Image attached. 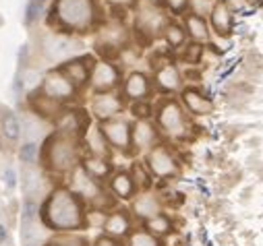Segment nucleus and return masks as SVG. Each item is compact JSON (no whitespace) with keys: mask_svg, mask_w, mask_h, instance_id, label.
Returning a JSON list of instances; mask_svg holds the SVG:
<instances>
[{"mask_svg":"<svg viewBox=\"0 0 263 246\" xmlns=\"http://www.w3.org/2000/svg\"><path fill=\"white\" fill-rule=\"evenodd\" d=\"M112 3H116V5H124V7H130L135 3V0H112Z\"/></svg>","mask_w":263,"mask_h":246,"instance_id":"41","label":"nucleus"},{"mask_svg":"<svg viewBox=\"0 0 263 246\" xmlns=\"http://www.w3.org/2000/svg\"><path fill=\"white\" fill-rule=\"evenodd\" d=\"M145 230H147L152 236H156V238L168 236V234L172 232V221H170L164 213H158L156 217H152V219L145 221Z\"/></svg>","mask_w":263,"mask_h":246,"instance_id":"28","label":"nucleus"},{"mask_svg":"<svg viewBox=\"0 0 263 246\" xmlns=\"http://www.w3.org/2000/svg\"><path fill=\"white\" fill-rule=\"evenodd\" d=\"M85 203L69 189H52L40 205V221L54 234H73L85 228Z\"/></svg>","mask_w":263,"mask_h":246,"instance_id":"1","label":"nucleus"},{"mask_svg":"<svg viewBox=\"0 0 263 246\" xmlns=\"http://www.w3.org/2000/svg\"><path fill=\"white\" fill-rule=\"evenodd\" d=\"M3 178H5L7 189H15L17 184H19V176H17V172H15L11 166H7V168H5V174H3Z\"/></svg>","mask_w":263,"mask_h":246,"instance_id":"36","label":"nucleus"},{"mask_svg":"<svg viewBox=\"0 0 263 246\" xmlns=\"http://www.w3.org/2000/svg\"><path fill=\"white\" fill-rule=\"evenodd\" d=\"M85 145L89 147V153H91L93 157H106V159L110 157V145H108V141L104 139L100 127H93V129L87 131V135H85Z\"/></svg>","mask_w":263,"mask_h":246,"instance_id":"24","label":"nucleus"},{"mask_svg":"<svg viewBox=\"0 0 263 246\" xmlns=\"http://www.w3.org/2000/svg\"><path fill=\"white\" fill-rule=\"evenodd\" d=\"M184 23H186V31L193 39L197 42H208L210 37V31H208V25L203 21V17L199 15H186L184 17Z\"/></svg>","mask_w":263,"mask_h":246,"instance_id":"26","label":"nucleus"},{"mask_svg":"<svg viewBox=\"0 0 263 246\" xmlns=\"http://www.w3.org/2000/svg\"><path fill=\"white\" fill-rule=\"evenodd\" d=\"M130 178H133V182H135V187H137V191H149V187H152V172L147 170V166H143V163H139V161H135L133 163V168H130Z\"/></svg>","mask_w":263,"mask_h":246,"instance_id":"27","label":"nucleus"},{"mask_svg":"<svg viewBox=\"0 0 263 246\" xmlns=\"http://www.w3.org/2000/svg\"><path fill=\"white\" fill-rule=\"evenodd\" d=\"M37 91H40L42 95H46V97L58 101V104H67V101L75 99L77 93H79V89H77L67 77H64V73H62L58 67L46 71V75H44L42 81H40Z\"/></svg>","mask_w":263,"mask_h":246,"instance_id":"6","label":"nucleus"},{"mask_svg":"<svg viewBox=\"0 0 263 246\" xmlns=\"http://www.w3.org/2000/svg\"><path fill=\"white\" fill-rule=\"evenodd\" d=\"M166 3H168L170 11H174V13H182V11L186 9V3H189V0H166Z\"/></svg>","mask_w":263,"mask_h":246,"instance_id":"39","label":"nucleus"},{"mask_svg":"<svg viewBox=\"0 0 263 246\" xmlns=\"http://www.w3.org/2000/svg\"><path fill=\"white\" fill-rule=\"evenodd\" d=\"M42 52L44 56L54 65H62L71 58H77L83 52V44L81 39L73 37L71 33H60V31H50L44 35L42 42Z\"/></svg>","mask_w":263,"mask_h":246,"instance_id":"4","label":"nucleus"},{"mask_svg":"<svg viewBox=\"0 0 263 246\" xmlns=\"http://www.w3.org/2000/svg\"><path fill=\"white\" fill-rule=\"evenodd\" d=\"M164 35H166V42H168L172 48L182 46V44H184V37H186L184 29H182L180 25H176V23H166V27H164Z\"/></svg>","mask_w":263,"mask_h":246,"instance_id":"32","label":"nucleus"},{"mask_svg":"<svg viewBox=\"0 0 263 246\" xmlns=\"http://www.w3.org/2000/svg\"><path fill=\"white\" fill-rule=\"evenodd\" d=\"M93 246H122V242L118 240V238H112V236H106V234H102L96 242H93Z\"/></svg>","mask_w":263,"mask_h":246,"instance_id":"38","label":"nucleus"},{"mask_svg":"<svg viewBox=\"0 0 263 246\" xmlns=\"http://www.w3.org/2000/svg\"><path fill=\"white\" fill-rule=\"evenodd\" d=\"M130 110H133V114H135L139 120H147V118L152 116V106L145 104V101H135Z\"/></svg>","mask_w":263,"mask_h":246,"instance_id":"34","label":"nucleus"},{"mask_svg":"<svg viewBox=\"0 0 263 246\" xmlns=\"http://www.w3.org/2000/svg\"><path fill=\"white\" fill-rule=\"evenodd\" d=\"M128 39V31L126 27L120 23V21H114L110 25H106L102 31H100V39H98V50L102 52L104 48H108V54L112 52H120L124 48Z\"/></svg>","mask_w":263,"mask_h":246,"instance_id":"13","label":"nucleus"},{"mask_svg":"<svg viewBox=\"0 0 263 246\" xmlns=\"http://www.w3.org/2000/svg\"><path fill=\"white\" fill-rule=\"evenodd\" d=\"M44 246H89V244L83 238H77V236H71V234H62L58 238L48 240Z\"/></svg>","mask_w":263,"mask_h":246,"instance_id":"33","label":"nucleus"},{"mask_svg":"<svg viewBox=\"0 0 263 246\" xmlns=\"http://www.w3.org/2000/svg\"><path fill=\"white\" fill-rule=\"evenodd\" d=\"M156 85L158 89L166 91V93H172V91H178L182 81H180V73L174 65H164L156 71Z\"/></svg>","mask_w":263,"mask_h":246,"instance_id":"20","label":"nucleus"},{"mask_svg":"<svg viewBox=\"0 0 263 246\" xmlns=\"http://www.w3.org/2000/svg\"><path fill=\"white\" fill-rule=\"evenodd\" d=\"M126 246H160V240L152 236L147 230H135L128 234Z\"/></svg>","mask_w":263,"mask_h":246,"instance_id":"30","label":"nucleus"},{"mask_svg":"<svg viewBox=\"0 0 263 246\" xmlns=\"http://www.w3.org/2000/svg\"><path fill=\"white\" fill-rule=\"evenodd\" d=\"M182 101L186 106V110L191 114H197V116H203V114H210L214 110V104L197 89H184L182 91Z\"/></svg>","mask_w":263,"mask_h":246,"instance_id":"21","label":"nucleus"},{"mask_svg":"<svg viewBox=\"0 0 263 246\" xmlns=\"http://www.w3.org/2000/svg\"><path fill=\"white\" fill-rule=\"evenodd\" d=\"M120 112H122V99H120V95H116L112 91H108V93H96V97L91 101V114L100 122L112 120Z\"/></svg>","mask_w":263,"mask_h":246,"instance_id":"12","label":"nucleus"},{"mask_svg":"<svg viewBox=\"0 0 263 246\" xmlns=\"http://www.w3.org/2000/svg\"><path fill=\"white\" fill-rule=\"evenodd\" d=\"M5 246H11V242H7V244H5Z\"/></svg>","mask_w":263,"mask_h":246,"instance_id":"43","label":"nucleus"},{"mask_svg":"<svg viewBox=\"0 0 263 246\" xmlns=\"http://www.w3.org/2000/svg\"><path fill=\"white\" fill-rule=\"evenodd\" d=\"M100 131L110 147L128 153L130 151V125L122 118H112L100 125Z\"/></svg>","mask_w":263,"mask_h":246,"instance_id":"10","label":"nucleus"},{"mask_svg":"<svg viewBox=\"0 0 263 246\" xmlns=\"http://www.w3.org/2000/svg\"><path fill=\"white\" fill-rule=\"evenodd\" d=\"M158 125H160V129L166 135H170L174 139H180V137L186 135V118H184V112L172 99L164 101L162 108L158 110Z\"/></svg>","mask_w":263,"mask_h":246,"instance_id":"7","label":"nucleus"},{"mask_svg":"<svg viewBox=\"0 0 263 246\" xmlns=\"http://www.w3.org/2000/svg\"><path fill=\"white\" fill-rule=\"evenodd\" d=\"M110 191L116 199H122V201H130L137 193V187L133 178H130L128 172H114L110 176Z\"/></svg>","mask_w":263,"mask_h":246,"instance_id":"19","label":"nucleus"},{"mask_svg":"<svg viewBox=\"0 0 263 246\" xmlns=\"http://www.w3.org/2000/svg\"><path fill=\"white\" fill-rule=\"evenodd\" d=\"M81 168H83L93 180H98V182H102V180H106V178L112 176V163H110L106 157H93V155H89L87 159H83Z\"/></svg>","mask_w":263,"mask_h":246,"instance_id":"23","label":"nucleus"},{"mask_svg":"<svg viewBox=\"0 0 263 246\" xmlns=\"http://www.w3.org/2000/svg\"><path fill=\"white\" fill-rule=\"evenodd\" d=\"M149 3H156V0H149Z\"/></svg>","mask_w":263,"mask_h":246,"instance_id":"44","label":"nucleus"},{"mask_svg":"<svg viewBox=\"0 0 263 246\" xmlns=\"http://www.w3.org/2000/svg\"><path fill=\"white\" fill-rule=\"evenodd\" d=\"M191 5L195 9V15H203L208 11H212V0H191Z\"/></svg>","mask_w":263,"mask_h":246,"instance_id":"37","label":"nucleus"},{"mask_svg":"<svg viewBox=\"0 0 263 246\" xmlns=\"http://www.w3.org/2000/svg\"><path fill=\"white\" fill-rule=\"evenodd\" d=\"M91 58H71V60H67V63H62L58 69L64 73V77H67L77 89H81L83 85H87V81H89V73H91Z\"/></svg>","mask_w":263,"mask_h":246,"instance_id":"14","label":"nucleus"},{"mask_svg":"<svg viewBox=\"0 0 263 246\" xmlns=\"http://www.w3.org/2000/svg\"><path fill=\"white\" fill-rule=\"evenodd\" d=\"M120 83V69L112 65L110 60H100L93 63L91 73H89V85L96 93H108L116 89Z\"/></svg>","mask_w":263,"mask_h":246,"instance_id":"8","label":"nucleus"},{"mask_svg":"<svg viewBox=\"0 0 263 246\" xmlns=\"http://www.w3.org/2000/svg\"><path fill=\"white\" fill-rule=\"evenodd\" d=\"M135 27H137V31L139 33H143L145 37H158L160 35V31H164V27H166V17H164V13H160L158 9H154V7H143L141 11H139V15H137V21H135Z\"/></svg>","mask_w":263,"mask_h":246,"instance_id":"11","label":"nucleus"},{"mask_svg":"<svg viewBox=\"0 0 263 246\" xmlns=\"http://www.w3.org/2000/svg\"><path fill=\"white\" fill-rule=\"evenodd\" d=\"M0 133L9 143H19L23 137V122L15 112H5L0 120Z\"/></svg>","mask_w":263,"mask_h":246,"instance_id":"22","label":"nucleus"},{"mask_svg":"<svg viewBox=\"0 0 263 246\" xmlns=\"http://www.w3.org/2000/svg\"><path fill=\"white\" fill-rule=\"evenodd\" d=\"M145 166L152 172V176H156V178H172L178 174V163H176L174 155L164 145H154L147 151Z\"/></svg>","mask_w":263,"mask_h":246,"instance_id":"9","label":"nucleus"},{"mask_svg":"<svg viewBox=\"0 0 263 246\" xmlns=\"http://www.w3.org/2000/svg\"><path fill=\"white\" fill-rule=\"evenodd\" d=\"M104 234L106 236H112V238H124L126 234H130V215L128 211L124 209H118V211H112L106 215L104 219V225H102Z\"/></svg>","mask_w":263,"mask_h":246,"instance_id":"18","label":"nucleus"},{"mask_svg":"<svg viewBox=\"0 0 263 246\" xmlns=\"http://www.w3.org/2000/svg\"><path fill=\"white\" fill-rule=\"evenodd\" d=\"M122 93L126 99L133 101H145V97L152 93V81L145 73H130L122 83Z\"/></svg>","mask_w":263,"mask_h":246,"instance_id":"16","label":"nucleus"},{"mask_svg":"<svg viewBox=\"0 0 263 246\" xmlns=\"http://www.w3.org/2000/svg\"><path fill=\"white\" fill-rule=\"evenodd\" d=\"M98 23L93 0H56L50 25L60 33H83Z\"/></svg>","mask_w":263,"mask_h":246,"instance_id":"3","label":"nucleus"},{"mask_svg":"<svg viewBox=\"0 0 263 246\" xmlns=\"http://www.w3.org/2000/svg\"><path fill=\"white\" fill-rule=\"evenodd\" d=\"M46 3L48 0H27V9H25V23L27 25H35L42 19Z\"/></svg>","mask_w":263,"mask_h":246,"instance_id":"31","label":"nucleus"},{"mask_svg":"<svg viewBox=\"0 0 263 246\" xmlns=\"http://www.w3.org/2000/svg\"><path fill=\"white\" fill-rule=\"evenodd\" d=\"M156 143H158V129L149 120H137L135 127H130V147L147 151Z\"/></svg>","mask_w":263,"mask_h":246,"instance_id":"15","label":"nucleus"},{"mask_svg":"<svg viewBox=\"0 0 263 246\" xmlns=\"http://www.w3.org/2000/svg\"><path fill=\"white\" fill-rule=\"evenodd\" d=\"M130 209H133L135 217L147 221V219L156 217L158 213H162V201H160L158 195H154L149 191H143L141 195L133 197V207H130Z\"/></svg>","mask_w":263,"mask_h":246,"instance_id":"17","label":"nucleus"},{"mask_svg":"<svg viewBox=\"0 0 263 246\" xmlns=\"http://www.w3.org/2000/svg\"><path fill=\"white\" fill-rule=\"evenodd\" d=\"M232 21H234V17H232V13H230V9H228L226 3H218L212 9V23H214V29L218 33L228 35L230 29H232Z\"/></svg>","mask_w":263,"mask_h":246,"instance_id":"25","label":"nucleus"},{"mask_svg":"<svg viewBox=\"0 0 263 246\" xmlns=\"http://www.w3.org/2000/svg\"><path fill=\"white\" fill-rule=\"evenodd\" d=\"M7 242H11V234H9V230H7V225L0 221V246H5Z\"/></svg>","mask_w":263,"mask_h":246,"instance_id":"40","label":"nucleus"},{"mask_svg":"<svg viewBox=\"0 0 263 246\" xmlns=\"http://www.w3.org/2000/svg\"><path fill=\"white\" fill-rule=\"evenodd\" d=\"M40 141H25L21 147H19V161L23 166H35L40 161Z\"/></svg>","mask_w":263,"mask_h":246,"instance_id":"29","label":"nucleus"},{"mask_svg":"<svg viewBox=\"0 0 263 246\" xmlns=\"http://www.w3.org/2000/svg\"><path fill=\"white\" fill-rule=\"evenodd\" d=\"M201 54H203V48H201V46H197V44L186 46V50H184V60H186V63H197Z\"/></svg>","mask_w":263,"mask_h":246,"instance_id":"35","label":"nucleus"},{"mask_svg":"<svg viewBox=\"0 0 263 246\" xmlns=\"http://www.w3.org/2000/svg\"><path fill=\"white\" fill-rule=\"evenodd\" d=\"M69 189L83 201V203H91L96 209H102L106 205H110V199L108 195L104 193L102 189V182L93 180L81 166H77L73 172H71V184H69Z\"/></svg>","mask_w":263,"mask_h":246,"instance_id":"5","label":"nucleus"},{"mask_svg":"<svg viewBox=\"0 0 263 246\" xmlns=\"http://www.w3.org/2000/svg\"><path fill=\"white\" fill-rule=\"evenodd\" d=\"M44 168L52 174H69L79 166V137L54 131L46 137L40 151Z\"/></svg>","mask_w":263,"mask_h":246,"instance_id":"2","label":"nucleus"},{"mask_svg":"<svg viewBox=\"0 0 263 246\" xmlns=\"http://www.w3.org/2000/svg\"><path fill=\"white\" fill-rule=\"evenodd\" d=\"M23 246H42V244H40V242H25Z\"/></svg>","mask_w":263,"mask_h":246,"instance_id":"42","label":"nucleus"}]
</instances>
